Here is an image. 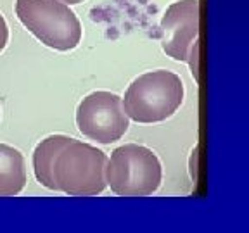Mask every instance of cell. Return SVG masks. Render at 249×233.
I'll use <instances>...</instances> for the list:
<instances>
[{
	"label": "cell",
	"mask_w": 249,
	"mask_h": 233,
	"mask_svg": "<svg viewBox=\"0 0 249 233\" xmlns=\"http://www.w3.org/2000/svg\"><path fill=\"white\" fill-rule=\"evenodd\" d=\"M183 82L178 74L156 69L135 78L121 104L130 119L142 124L161 123L171 117L183 102Z\"/></svg>",
	"instance_id": "obj_1"
},
{
	"label": "cell",
	"mask_w": 249,
	"mask_h": 233,
	"mask_svg": "<svg viewBox=\"0 0 249 233\" xmlns=\"http://www.w3.org/2000/svg\"><path fill=\"white\" fill-rule=\"evenodd\" d=\"M107 155L101 149L71 138L52 163V190L66 195H99L106 190Z\"/></svg>",
	"instance_id": "obj_2"
},
{
	"label": "cell",
	"mask_w": 249,
	"mask_h": 233,
	"mask_svg": "<svg viewBox=\"0 0 249 233\" xmlns=\"http://www.w3.org/2000/svg\"><path fill=\"white\" fill-rule=\"evenodd\" d=\"M16 16L43 45L68 52L82 40V24L61 0H16Z\"/></svg>",
	"instance_id": "obj_3"
},
{
	"label": "cell",
	"mask_w": 249,
	"mask_h": 233,
	"mask_svg": "<svg viewBox=\"0 0 249 233\" xmlns=\"http://www.w3.org/2000/svg\"><path fill=\"white\" fill-rule=\"evenodd\" d=\"M161 180V161L144 145L124 144L107 157L106 183L116 195L145 197L160 188Z\"/></svg>",
	"instance_id": "obj_4"
},
{
	"label": "cell",
	"mask_w": 249,
	"mask_h": 233,
	"mask_svg": "<svg viewBox=\"0 0 249 233\" xmlns=\"http://www.w3.org/2000/svg\"><path fill=\"white\" fill-rule=\"evenodd\" d=\"M76 126L83 136L109 145L128 132L130 117L124 113L120 95L99 90L89 93L78 104Z\"/></svg>",
	"instance_id": "obj_5"
},
{
	"label": "cell",
	"mask_w": 249,
	"mask_h": 233,
	"mask_svg": "<svg viewBox=\"0 0 249 233\" xmlns=\"http://www.w3.org/2000/svg\"><path fill=\"white\" fill-rule=\"evenodd\" d=\"M199 0L173 2L160 21L161 49L175 61H189L192 47L199 42Z\"/></svg>",
	"instance_id": "obj_6"
},
{
	"label": "cell",
	"mask_w": 249,
	"mask_h": 233,
	"mask_svg": "<svg viewBox=\"0 0 249 233\" xmlns=\"http://www.w3.org/2000/svg\"><path fill=\"white\" fill-rule=\"evenodd\" d=\"M26 163L18 149L0 144V195H18L26 185Z\"/></svg>",
	"instance_id": "obj_7"
},
{
	"label": "cell",
	"mask_w": 249,
	"mask_h": 233,
	"mask_svg": "<svg viewBox=\"0 0 249 233\" xmlns=\"http://www.w3.org/2000/svg\"><path fill=\"white\" fill-rule=\"evenodd\" d=\"M71 140L68 135H51L43 138L33 150V171L36 182L52 190V163L55 155Z\"/></svg>",
	"instance_id": "obj_8"
},
{
	"label": "cell",
	"mask_w": 249,
	"mask_h": 233,
	"mask_svg": "<svg viewBox=\"0 0 249 233\" xmlns=\"http://www.w3.org/2000/svg\"><path fill=\"white\" fill-rule=\"evenodd\" d=\"M7 40H9V28H7L5 19H4V16L0 14V52L5 49V45H7Z\"/></svg>",
	"instance_id": "obj_9"
},
{
	"label": "cell",
	"mask_w": 249,
	"mask_h": 233,
	"mask_svg": "<svg viewBox=\"0 0 249 233\" xmlns=\"http://www.w3.org/2000/svg\"><path fill=\"white\" fill-rule=\"evenodd\" d=\"M61 2H64V4H68V5H74V4H80V2H83V0H61Z\"/></svg>",
	"instance_id": "obj_10"
}]
</instances>
